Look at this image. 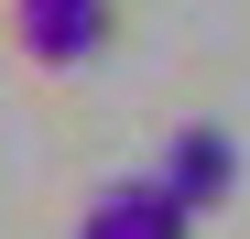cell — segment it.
I'll return each instance as SVG.
<instances>
[{"instance_id":"obj_3","label":"cell","mask_w":250,"mask_h":239,"mask_svg":"<svg viewBox=\"0 0 250 239\" xmlns=\"http://www.w3.org/2000/svg\"><path fill=\"white\" fill-rule=\"evenodd\" d=\"M185 218H196V207H185L163 174H152V185H109V196H87V239H174Z\"/></svg>"},{"instance_id":"obj_1","label":"cell","mask_w":250,"mask_h":239,"mask_svg":"<svg viewBox=\"0 0 250 239\" xmlns=\"http://www.w3.org/2000/svg\"><path fill=\"white\" fill-rule=\"evenodd\" d=\"M11 44L33 65H87L109 44V0H11Z\"/></svg>"},{"instance_id":"obj_2","label":"cell","mask_w":250,"mask_h":239,"mask_svg":"<svg viewBox=\"0 0 250 239\" xmlns=\"http://www.w3.org/2000/svg\"><path fill=\"white\" fill-rule=\"evenodd\" d=\"M163 185H174L196 218H207V207H229V185H239V141L218 131V120H185V131L163 141Z\"/></svg>"}]
</instances>
